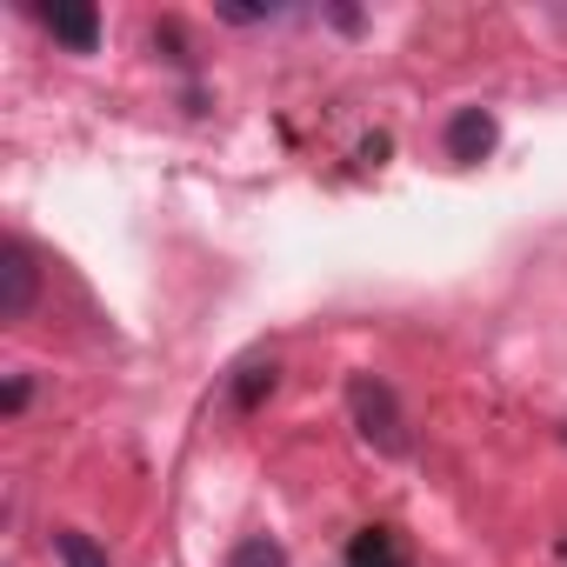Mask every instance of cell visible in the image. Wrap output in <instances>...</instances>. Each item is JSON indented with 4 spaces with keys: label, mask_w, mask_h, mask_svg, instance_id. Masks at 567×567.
<instances>
[{
    "label": "cell",
    "mask_w": 567,
    "mask_h": 567,
    "mask_svg": "<svg viewBox=\"0 0 567 567\" xmlns=\"http://www.w3.org/2000/svg\"><path fill=\"white\" fill-rule=\"evenodd\" d=\"M274 374H280V368H274V354H247V361H234V368H227V401H234L240 414H247V408H260V401L274 394Z\"/></svg>",
    "instance_id": "8992f818"
},
{
    "label": "cell",
    "mask_w": 567,
    "mask_h": 567,
    "mask_svg": "<svg viewBox=\"0 0 567 567\" xmlns=\"http://www.w3.org/2000/svg\"><path fill=\"white\" fill-rule=\"evenodd\" d=\"M227 567H288V547L274 534H247V540L227 547Z\"/></svg>",
    "instance_id": "ba28073f"
},
{
    "label": "cell",
    "mask_w": 567,
    "mask_h": 567,
    "mask_svg": "<svg viewBox=\"0 0 567 567\" xmlns=\"http://www.w3.org/2000/svg\"><path fill=\"white\" fill-rule=\"evenodd\" d=\"M41 301V260L21 234L0 240V321H28Z\"/></svg>",
    "instance_id": "7a4b0ae2"
},
{
    "label": "cell",
    "mask_w": 567,
    "mask_h": 567,
    "mask_svg": "<svg viewBox=\"0 0 567 567\" xmlns=\"http://www.w3.org/2000/svg\"><path fill=\"white\" fill-rule=\"evenodd\" d=\"M41 28L68 48V54H94L101 48V14L87 0H61V8H41Z\"/></svg>",
    "instance_id": "277c9868"
},
{
    "label": "cell",
    "mask_w": 567,
    "mask_h": 567,
    "mask_svg": "<svg viewBox=\"0 0 567 567\" xmlns=\"http://www.w3.org/2000/svg\"><path fill=\"white\" fill-rule=\"evenodd\" d=\"M28 401H34V381H28V374H14V381H8V394H0V414H21Z\"/></svg>",
    "instance_id": "9c48e42d"
},
{
    "label": "cell",
    "mask_w": 567,
    "mask_h": 567,
    "mask_svg": "<svg viewBox=\"0 0 567 567\" xmlns=\"http://www.w3.org/2000/svg\"><path fill=\"white\" fill-rule=\"evenodd\" d=\"M348 414H354V434H361L381 461H408V454H414L408 408H401L394 381H381V374H354V381H348Z\"/></svg>",
    "instance_id": "6da1fadb"
},
{
    "label": "cell",
    "mask_w": 567,
    "mask_h": 567,
    "mask_svg": "<svg viewBox=\"0 0 567 567\" xmlns=\"http://www.w3.org/2000/svg\"><path fill=\"white\" fill-rule=\"evenodd\" d=\"M494 141H501V121H494L487 107H454V114H447L441 147H447V161H454V167L487 161V154H494Z\"/></svg>",
    "instance_id": "3957f363"
},
{
    "label": "cell",
    "mask_w": 567,
    "mask_h": 567,
    "mask_svg": "<svg viewBox=\"0 0 567 567\" xmlns=\"http://www.w3.org/2000/svg\"><path fill=\"white\" fill-rule=\"evenodd\" d=\"M348 567H414V547L401 527H361L348 540Z\"/></svg>",
    "instance_id": "5b68a950"
},
{
    "label": "cell",
    "mask_w": 567,
    "mask_h": 567,
    "mask_svg": "<svg viewBox=\"0 0 567 567\" xmlns=\"http://www.w3.org/2000/svg\"><path fill=\"white\" fill-rule=\"evenodd\" d=\"M54 560H61V567H114L107 547H101L94 534H81V527H54Z\"/></svg>",
    "instance_id": "52a82bcc"
}]
</instances>
